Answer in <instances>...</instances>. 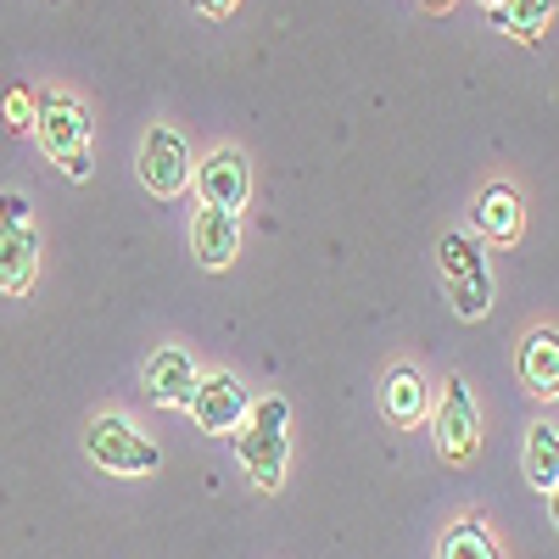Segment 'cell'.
<instances>
[{
    "label": "cell",
    "mask_w": 559,
    "mask_h": 559,
    "mask_svg": "<svg viewBox=\"0 0 559 559\" xmlns=\"http://www.w3.org/2000/svg\"><path fill=\"white\" fill-rule=\"evenodd\" d=\"M437 263H442V280H448V297L459 308V319H487L492 308V269H487V252L476 236H442L437 247Z\"/></svg>",
    "instance_id": "3"
},
{
    "label": "cell",
    "mask_w": 559,
    "mask_h": 559,
    "mask_svg": "<svg viewBox=\"0 0 559 559\" xmlns=\"http://www.w3.org/2000/svg\"><path fill=\"white\" fill-rule=\"evenodd\" d=\"M34 134H39V152L51 157L68 179H90L96 163H90V118L73 96H45L34 107Z\"/></svg>",
    "instance_id": "2"
},
{
    "label": "cell",
    "mask_w": 559,
    "mask_h": 559,
    "mask_svg": "<svg viewBox=\"0 0 559 559\" xmlns=\"http://www.w3.org/2000/svg\"><path fill=\"white\" fill-rule=\"evenodd\" d=\"M236 7H241V0H197V12H207V17H229Z\"/></svg>",
    "instance_id": "20"
},
{
    "label": "cell",
    "mask_w": 559,
    "mask_h": 559,
    "mask_svg": "<svg viewBox=\"0 0 559 559\" xmlns=\"http://www.w3.org/2000/svg\"><path fill=\"white\" fill-rule=\"evenodd\" d=\"M498 28H509L515 39H537L554 17V0H498V7L487 12Z\"/></svg>",
    "instance_id": "16"
},
{
    "label": "cell",
    "mask_w": 559,
    "mask_h": 559,
    "mask_svg": "<svg viewBox=\"0 0 559 559\" xmlns=\"http://www.w3.org/2000/svg\"><path fill=\"white\" fill-rule=\"evenodd\" d=\"M34 269H39V236L28 224L17 229H0V292L23 297L34 286Z\"/></svg>",
    "instance_id": "12"
},
{
    "label": "cell",
    "mask_w": 559,
    "mask_h": 559,
    "mask_svg": "<svg viewBox=\"0 0 559 559\" xmlns=\"http://www.w3.org/2000/svg\"><path fill=\"white\" fill-rule=\"evenodd\" d=\"M521 224H526V213H521V197L509 191V185L498 179V185H487V191L476 197V229L487 241H521Z\"/></svg>",
    "instance_id": "13"
},
{
    "label": "cell",
    "mask_w": 559,
    "mask_h": 559,
    "mask_svg": "<svg viewBox=\"0 0 559 559\" xmlns=\"http://www.w3.org/2000/svg\"><path fill=\"white\" fill-rule=\"evenodd\" d=\"M381 408H386V419H392L397 431L419 426V419L431 414V392H426V376H419L414 364H397L392 376H386V386H381Z\"/></svg>",
    "instance_id": "11"
},
{
    "label": "cell",
    "mask_w": 559,
    "mask_h": 559,
    "mask_svg": "<svg viewBox=\"0 0 559 559\" xmlns=\"http://www.w3.org/2000/svg\"><path fill=\"white\" fill-rule=\"evenodd\" d=\"M191 247H197L202 269L236 263V252H241V218L229 213V207H202L197 224H191Z\"/></svg>",
    "instance_id": "10"
},
{
    "label": "cell",
    "mask_w": 559,
    "mask_h": 559,
    "mask_svg": "<svg viewBox=\"0 0 559 559\" xmlns=\"http://www.w3.org/2000/svg\"><path fill=\"white\" fill-rule=\"evenodd\" d=\"M28 224V197L23 191H0V229H17Z\"/></svg>",
    "instance_id": "18"
},
{
    "label": "cell",
    "mask_w": 559,
    "mask_h": 559,
    "mask_svg": "<svg viewBox=\"0 0 559 559\" xmlns=\"http://www.w3.org/2000/svg\"><path fill=\"white\" fill-rule=\"evenodd\" d=\"M84 448H90V459H96L102 471H118V476H152L157 464H163L157 442L140 437L123 414H102V419H90Z\"/></svg>",
    "instance_id": "4"
},
{
    "label": "cell",
    "mask_w": 559,
    "mask_h": 559,
    "mask_svg": "<svg viewBox=\"0 0 559 559\" xmlns=\"http://www.w3.org/2000/svg\"><path fill=\"white\" fill-rule=\"evenodd\" d=\"M521 381H526L532 397H554L559 392V336H554V324L526 336V347H521Z\"/></svg>",
    "instance_id": "14"
},
{
    "label": "cell",
    "mask_w": 559,
    "mask_h": 559,
    "mask_svg": "<svg viewBox=\"0 0 559 559\" xmlns=\"http://www.w3.org/2000/svg\"><path fill=\"white\" fill-rule=\"evenodd\" d=\"M140 179H146V191L174 202L185 185H191V146H185V134L174 123H157L146 129L140 140Z\"/></svg>",
    "instance_id": "5"
},
{
    "label": "cell",
    "mask_w": 559,
    "mask_h": 559,
    "mask_svg": "<svg viewBox=\"0 0 559 559\" xmlns=\"http://www.w3.org/2000/svg\"><path fill=\"white\" fill-rule=\"evenodd\" d=\"M481 7H487V12H492V7H498V0H481Z\"/></svg>",
    "instance_id": "22"
},
{
    "label": "cell",
    "mask_w": 559,
    "mask_h": 559,
    "mask_svg": "<svg viewBox=\"0 0 559 559\" xmlns=\"http://www.w3.org/2000/svg\"><path fill=\"white\" fill-rule=\"evenodd\" d=\"M7 118H12V129H34V96L28 90H12L7 96Z\"/></svg>",
    "instance_id": "19"
},
{
    "label": "cell",
    "mask_w": 559,
    "mask_h": 559,
    "mask_svg": "<svg viewBox=\"0 0 559 559\" xmlns=\"http://www.w3.org/2000/svg\"><path fill=\"white\" fill-rule=\"evenodd\" d=\"M197 191L207 207H229V213H241L247 191H252V168L236 146H218L202 168H197Z\"/></svg>",
    "instance_id": "8"
},
{
    "label": "cell",
    "mask_w": 559,
    "mask_h": 559,
    "mask_svg": "<svg viewBox=\"0 0 559 559\" xmlns=\"http://www.w3.org/2000/svg\"><path fill=\"white\" fill-rule=\"evenodd\" d=\"M286 426H292V403L286 397H263L247 408V426L236 437V453L247 464V476L274 492L280 481H286V459H292V442H286Z\"/></svg>",
    "instance_id": "1"
},
{
    "label": "cell",
    "mask_w": 559,
    "mask_h": 559,
    "mask_svg": "<svg viewBox=\"0 0 559 559\" xmlns=\"http://www.w3.org/2000/svg\"><path fill=\"white\" fill-rule=\"evenodd\" d=\"M442 559H498L492 537L476 526V521H459L448 537H442Z\"/></svg>",
    "instance_id": "17"
},
{
    "label": "cell",
    "mask_w": 559,
    "mask_h": 559,
    "mask_svg": "<svg viewBox=\"0 0 559 559\" xmlns=\"http://www.w3.org/2000/svg\"><path fill=\"white\" fill-rule=\"evenodd\" d=\"M426 7H431V12H448V7H453V0H426Z\"/></svg>",
    "instance_id": "21"
},
{
    "label": "cell",
    "mask_w": 559,
    "mask_h": 559,
    "mask_svg": "<svg viewBox=\"0 0 559 559\" xmlns=\"http://www.w3.org/2000/svg\"><path fill=\"white\" fill-rule=\"evenodd\" d=\"M191 419L202 431H213V437H224V431H236L241 419H247V408H252V392L236 381V376H207V381H197V392H191Z\"/></svg>",
    "instance_id": "7"
},
{
    "label": "cell",
    "mask_w": 559,
    "mask_h": 559,
    "mask_svg": "<svg viewBox=\"0 0 559 559\" xmlns=\"http://www.w3.org/2000/svg\"><path fill=\"white\" fill-rule=\"evenodd\" d=\"M197 358L185 353V347H157L152 353V364H146V392H152V403H163V408H185L191 403V392H197Z\"/></svg>",
    "instance_id": "9"
},
{
    "label": "cell",
    "mask_w": 559,
    "mask_h": 559,
    "mask_svg": "<svg viewBox=\"0 0 559 559\" xmlns=\"http://www.w3.org/2000/svg\"><path fill=\"white\" fill-rule=\"evenodd\" d=\"M476 442H481V414H476V397L459 376L448 381L442 392V408H437V448L448 464H471L476 459Z\"/></svg>",
    "instance_id": "6"
},
{
    "label": "cell",
    "mask_w": 559,
    "mask_h": 559,
    "mask_svg": "<svg viewBox=\"0 0 559 559\" xmlns=\"http://www.w3.org/2000/svg\"><path fill=\"white\" fill-rule=\"evenodd\" d=\"M526 481L554 498V487H559V431L554 426H532V437H526Z\"/></svg>",
    "instance_id": "15"
}]
</instances>
